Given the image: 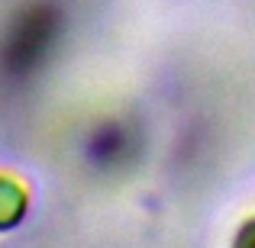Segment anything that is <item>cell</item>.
Listing matches in <instances>:
<instances>
[{"mask_svg":"<svg viewBox=\"0 0 255 248\" xmlns=\"http://www.w3.org/2000/svg\"><path fill=\"white\" fill-rule=\"evenodd\" d=\"M19 213H23V190L0 177V226H13Z\"/></svg>","mask_w":255,"mask_h":248,"instance_id":"cell-1","label":"cell"}]
</instances>
